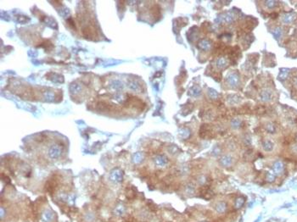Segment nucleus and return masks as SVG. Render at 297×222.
Returning a JSON list of instances; mask_svg holds the SVG:
<instances>
[{
    "instance_id": "f257e3e1",
    "label": "nucleus",
    "mask_w": 297,
    "mask_h": 222,
    "mask_svg": "<svg viewBox=\"0 0 297 222\" xmlns=\"http://www.w3.org/2000/svg\"><path fill=\"white\" fill-rule=\"evenodd\" d=\"M200 195L205 198V199H211L214 197V192L212 189H210L208 186H205L200 190Z\"/></svg>"
},
{
    "instance_id": "f03ea898",
    "label": "nucleus",
    "mask_w": 297,
    "mask_h": 222,
    "mask_svg": "<svg viewBox=\"0 0 297 222\" xmlns=\"http://www.w3.org/2000/svg\"><path fill=\"white\" fill-rule=\"evenodd\" d=\"M215 209L220 215L224 214L228 211V204L225 202H219L218 204H216Z\"/></svg>"
},
{
    "instance_id": "7ed1b4c3",
    "label": "nucleus",
    "mask_w": 297,
    "mask_h": 222,
    "mask_svg": "<svg viewBox=\"0 0 297 222\" xmlns=\"http://www.w3.org/2000/svg\"><path fill=\"white\" fill-rule=\"evenodd\" d=\"M98 109L102 110V111H105V110H107V111H110V110H114L115 109V106L114 105H111L110 103H105V102H100L98 103Z\"/></svg>"
},
{
    "instance_id": "20e7f679",
    "label": "nucleus",
    "mask_w": 297,
    "mask_h": 222,
    "mask_svg": "<svg viewBox=\"0 0 297 222\" xmlns=\"http://www.w3.org/2000/svg\"><path fill=\"white\" fill-rule=\"evenodd\" d=\"M219 161H220V164L223 167H228L233 163V158L229 155H225V156H222Z\"/></svg>"
},
{
    "instance_id": "39448f33",
    "label": "nucleus",
    "mask_w": 297,
    "mask_h": 222,
    "mask_svg": "<svg viewBox=\"0 0 297 222\" xmlns=\"http://www.w3.org/2000/svg\"><path fill=\"white\" fill-rule=\"evenodd\" d=\"M245 198L244 197H238L234 202V207L236 209H240L244 204H245Z\"/></svg>"
},
{
    "instance_id": "423d86ee",
    "label": "nucleus",
    "mask_w": 297,
    "mask_h": 222,
    "mask_svg": "<svg viewBox=\"0 0 297 222\" xmlns=\"http://www.w3.org/2000/svg\"><path fill=\"white\" fill-rule=\"evenodd\" d=\"M228 82L231 86H236L239 82V77L237 76V75L230 74L228 77Z\"/></svg>"
},
{
    "instance_id": "0eeeda50",
    "label": "nucleus",
    "mask_w": 297,
    "mask_h": 222,
    "mask_svg": "<svg viewBox=\"0 0 297 222\" xmlns=\"http://www.w3.org/2000/svg\"><path fill=\"white\" fill-rule=\"evenodd\" d=\"M49 154L52 158H57L60 154V148L58 146H54L49 150Z\"/></svg>"
},
{
    "instance_id": "6e6552de",
    "label": "nucleus",
    "mask_w": 297,
    "mask_h": 222,
    "mask_svg": "<svg viewBox=\"0 0 297 222\" xmlns=\"http://www.w3.org/2000/svg\"><path fill=\"white\" fill-rule=\"evenodd\" d=\"M81 90H82L81 86L77 82H74V83L71 84V86H70V92L72 94H77L81 92Z\"/></svg>"
},
{
    "instance_id": "1a4fd4ad",
    "label": "nucleus",
    "mask_w": 297,
    "mask_h": 222,
    "mask_svg": "<svg viewBox=\"0 0 297 222\" xmlns=\"http://www.w3.org/2000/svg\"><path fill=\"white\" fill-rule=\"evenodd\" d=\"M262 148L265 151L270 152L273 149V143L269 140H266L262 142Z\"/></svg>"
},
{
    "instance_id": "9d476101",
    "label": "nucleus",
    "mask_w": 297,
    "mask_h": 222,
    "mask_svg": "<svg viewBox=\"0 0 297 222\" xmlns=\"http://www.w3.org/2000/svg\"><path fill=\"white\" fill-rule=\"evenodd\" d=\"M128 87L130 88V89H132V90H133L135 92H140L141 91V87H140L139 83L135 82V81L128 82Z\"/></svg>"
},
{
    "instance_id": "9b49d317",
    "label": "nucleus",
    "mask_w": 297,
    "mask_h": 222,
    "mask_svg": "<svg viewBox=\"0 0 297 222\" xmlns=\"http://www.w3.org/2000/svg\"><path fill=\"white\" fill-rule=\"evenodd\" d=\"M273 171L276 172V173H281L283 171H284V164L280 161H277L274 163L273 166Z\"/></svg>"
},
{
    "instance_id": "f8f14e48",
    "label": "nucleus",
    "mask_w": 297,
    "mask_h": 222,
    "mask_svg": "<svg viewBox=\"0 0 297 222\" xmlns=\"http://www.w3.org/2000/svg\"><path fill=\"white\" fill-rule=\"evenodd\" d=\"M155 164L160 166H164L167 164V159L165 156H158L155 159Z\"/></svg>"
},
{
    "instance_id": "ddd939ff",
    "label": "nucleus",
    "mask_w": 297,
    "mask_h": 222,
    "mask_svg": "<svg viewBox=\"0 0 297 222\" xmlns=\"http://www.w3.org/2000/svg\"><path fill=\"white\" fill-rule=\"evenodd\" d=\"M44 99L48 102H53L54 100V93L50 91H47L43 93Z\"/></svg>"
},
{
    "instance_id": "4468645a",
    "label": "nucleus",
    "mask_w": 297,
    "mask_h": 222,
    "mask_svg": "<svg viewBox=\"0 0 297 222\" xmlns=\"http://www.w3.org/2000/svg\"><path fill=\"white\" fill-rule=\"evenodd\" d=\"M83 34L85 38H93V31L91 27H86L83 30Z\"/></svg>"
},
{
    "instance_id": "2eb2a0df",
    "label": "nucleus",
    "mask_w": 297,
    "mask_h": 222,
    "mask_svg": "<svg viewBox=\"0 0 297 222\" xmlns=\"http://www.w3.org/2000/svg\"><path fill=\"white\" fill-rule=\"evenodd\" d=\"M198 46H199L200 48L206 50V49H208V48L211 47V43H210L208 40H201V41L199 43Z\"/></svg>"
},
{
    "instance_id": "dca6fc26",
    "label": "nucleus",
    "mask_w": 297,
    "mask_h": 222,
    "mask_svg": "<svg viewBox=\"0 0 297 222\" xmlns=\"http://www.w3.org/2000/svg\"><path fill=\"white\" fill-rule=\"evenodd\" d=\"M45 23L49 26L50 27H54V28H57V23L54 21V19H51V18H48V17H45Z\"/></svg>"
},
{
    "instance_id": "f3484780",
    "label": "nucleus",
    "mask_w": 297,
    "mask_h": 222,
    "mask_svg": "<svg viewBox=\"0 0 297 222\" xmlns=\"http://www.w3.org/2000/svg\"><path fill=\"white\" fill-rule=\"evenodd\" d=\"M59 14L61 16V17H64V18H66L69 14H70V10L67 9V8H62L59 10Z\"/></svg>"
},
{
    "instance_id": "a211bd4d",
    "label": "nucleus",
    "mask_w": 297,
    "mask_h": 222,
    "mask_svg": "<svg viewBox=\"0 0 297 222\" xmlns=\"http://www.w3.org/2000/svg\"><path fill=\"white\" fill-rule=\"evenodd\" d=\"M110 87L113 89H116V90H119V89H122L123 88V84L119 82V81H115L111 83Z\"/></svg>"
},
{
    "instance_id": "6ab92c4d",
    "label": "nucleus",
    "mask_w": 297,
    "mask_h": 222,
    "mask_svg": "<svg viewBox=\"0 0 297 222\" xmlns=\"http://www.w3.org/2000/svg\"><path fill=\"white\" fill-rule=\"evenodd\" d=\"M200 92H201V91H200V88L199 87H194L189 91V93L192 96H199L200 94Z\"/></svg>"
},
{
    "instance_id": "aec40b11",
    "label": "nucleus",
    "mask_w": 297,
    "mask_h": 222,
    "mask_svg": "<svg viewBox=\"0 0 297 222\" xmlns=\"http://www.w3.org/2000/svg\"><path fill=\"white\" fill-rule=\"evenodd\" d=\"M227 64H228V61H227L224 58L219 59L217 60V63H216V65H217V66H218L219 68H222V67L226 66Z\"/></svg>"
},
{
    "instance_id": "412c9836",
    "label": "nucleus",
    "mask_w": 297,
    "mask_h": 222,
    "mask_svg": "<svg viewBox=\"0 0 297 222\" xmlns=\"http://www.w3.org/2000/svg\"><path fill=\"white\" fill-rule=\"evenodd\" d=\"M52 82H63V77L60 75L57 74H53L52 75V78H51Z\"/></svg>"
},
{
    "instance_id": "4be33fe9",
    "label": "nucleus",
    "mask_w": 297,
    "mask_h": 222,
    "mask_svg": "<svg viewBox=\"0 0 297 222\" xmlns=\"http://www.w3.org/2000/svg\"><path fill=\"white\" fill-rule=\"evenodd\" d=\"M275 179H276V177H275V175H274V174L268 173V174L266 176V180H267V182H269V183L273 182V181L275 180Z\"/></svg>"
},
{
    "instance_id": "5701e85b",
    "label": "nucleus",
    "mask_w": 297,
    "mask_h": 222,
    "mask_svg": "<svg viewBox=\"0 0 297 222\" xmlns=\"http://www.w3.org/2000/svg\"><path fill=\"white\" fill-rule=\"evenodd\" d=\"M209 96L212 97V98H216L217 97V96H218V93L216 92V91H214V90H210L209 91Z\"/></svg>"
},
{
    "instance_id": "b1692460",
    "label": "nucleus",
    "mask_w": 297,
    "mask_h": 222,
    "mask_svg": "<svg viewBox=\"0 0 297 222\" xmlns=\"http://www.w3.org/2000/svg\"><path fill=\"white\" fill-rule=\"evenodd\" d=\"M266 129H267V132H271V133H273V132H275V128H274V126H272V125H268V126H267Z\"/></svg>"
},
{
    "instance_id": "393cba45",
    "label": "nucleus",
    "mask_w": 297,
    "mask_h": 222,
    "mask_svg": "<svg viewBox=\"0 0 297 222\" xmlns=\"http://www.w3.org/2000/svg\"><path fill=\"white\" fill-rule=\"evenodd\" d=\"M261 97H262V99H264V100H268V99H270L271 95L268 94V93H267V92H263V93L261 94Z\"/></svg>"
},
{
    "instance_id": "a878e982",
    "label": "nucleus",
    "mask_w": 297,
    "mask_h": 222,
    "mask_svg": "<svg viewBox=\"0 0 297 222\" xmlns=\"http://www.w3.org/2000/svg\"><path fill=\"white\" fill-rule=\"evenodd\" d=\"M67 22H68V24H69V26H70L71 27H72V28L75 29V24H74L73 20H72L71 19H68V20H67Z\"/></svg>"
},
{
    "instance_id": "bb28decb",
    "label": "nucleus",
    "mask_w": 297,
    "mask_h": 222,
    "mask_svg": "<svg viewBox=\"0 0 297 222\" xmlns=\"http://www.w3.org/2000/svg\"><path fill=\"white\" fill-rule=\"evenodd\" d=\"M258 221H259V220H256V221H255V222H258Z\"/></svg>"
}]
</instances>
